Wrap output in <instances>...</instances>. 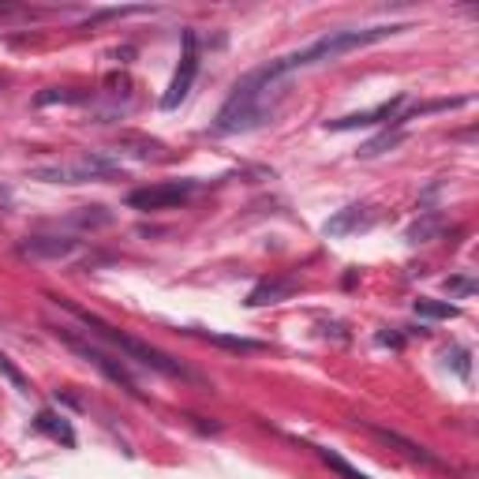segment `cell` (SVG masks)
Listing matches in <instances>:
<instances>
[{
	"label": "cell",
	"mask_w": 479,
	"mask_h": 479,
	"mask_svg": "<svg viewBox=\"0 0 479 479\" xmlns=\"http://www.w3.org/2000/svg\"><path fill=\"white\" fill-rule=\"evenodd\" d=\"M278 83H281V79H274L266 68L244 75L236 83V90L229 94V102L221 105L214 132L217 135H236V132H251V127L266 124L270 117L278 113V98H281Z\"/></svg>",
	"instance_id": "6da1fadb"
},
{
	"label": "cell",
	"mask_w": 479,
	"mask_h": 479,
	"mask_svg": "<svg viewBox=\"0 0 479 479\" xmlns=\"http://www.w3.org/2000/svg\"><path fill=\"white\" fill-rule=\"evenodd\" d=\"M401 30H408V27L405 23H390V27H363V30H330V34L311 42L308 49L289 53V57H281L274 64H266V72L274 75V79H285V75H293L300 68H315V64H326V60H338L345 53H356V49H363V45L386 42L393 34H401Z\"/></svg>",
	"instance_id": "7a4b0ae2"
},
{
	"label": "cell",
	"mask_w": 479,
	"mask_h": 479,
	"mask_svg": "<svg viewBox=\"0 0 479 479\" xmlns=\"http://www.w3.org/2000/svg\"><path fill=\"white\" fill-rule=\"evenodd\" d=\"M49 300L57 303V308L68 311V315H75L79 323L87 326V333H94V338H102V341H109L113 348H120V353H124L127 360H139V363H147L150 371H162V375H172V378H195V375H191L180 360H172V356H165V353H157V348H150L147 341H139V338H127V333H120L117 326H109L105 318L83 311L79 303L64 300V296H49Z\"/></svg>",
	"instance_id": "3957f363"
},
{
	"label": "cell",
	"mask_w": 479,
	"mask_h": 479,
	"mask_svg": "<svg viewBox=\"0 0 479 479\" xmlns=\"http://www.w3.org/2000/svg\"><path fill=\"white\" fill-rule=\"evenodd\" d=\"M120 165L113 157H102V154H79L72 162H57V165H42L34 169V177L45 184H90V180H105L113 177Z\"/></svg>",
	"instance_id": "277c9868"
},
{
	"label": "cell",
	"mask_w": 479,
	"mask_h": 479,
	"mask_svg": "<svg viewBox=\"0 0 479 479\" xmlns=\"http://www.w3.org/2000/svg\"><path fill=\"white\" fill-rule=\"evenodd\" d=\"M57 338L64 341V345H68L72 348V353H79V356H83L87 363H94V367H98V371L105 375V378H113L117 382V386H124L127 393H132V397H139V386H135V378L132 375H127V367L120 363V360H113V356H109V353H102V348L98 345H90L87 338H79V333H72V330H57Z\"/></svg>",
	"instance_id": "5b68a950"
},
{
	"label": "cell",
	"mask_w": 479,
	"mask_h": 479,
	"mask_svg": "<svg viewBox=\"0 0 479 479\" xmlns=\"http://www.w3.org/2000/svg\"><path fill=\"white\" fill-rule=\"evenodd\" d=\"M195 180H165V184H150V187H139L127 195V206L132 210H142V214H150V210H172V206H180L187 202L191 195H195Z\"/></svg>",
	"instance_id": "8992f818"
},
{
	"label": "cell",
	"mask_w": 479,
	"mask_h": 479,
	"mask_svg": "<svg viewBox=\"0 0 479 479\" xmlns=\"http://www.w3.org/2000/svg\"><path fill=\"white\" fill-rule=\"evenodd\" d=\"M195 75H199V38H195V30H184V53H180L177 72H172L169 90L162 94V109H177L187 94H191Z\"/></svg>",
	"instance_id": "52a82bcc"
},
{
	"label": "cell",
	"mask_w": 479,
	"mask_h": 479,
	"mask_svg": "<svg viewBox=\"0 0 479 479\" xmlns=\"http://www.w3.org/2000/svg\"><path fill=\"white\" fill-rule=\"evenodd\" d=\"M405 98H390L375 109H367V113H353V117H341V120H326V132H356V127H371V124H382V120H397L401 113Z\"/></svg>",
	"instance_id": "ba28073f"
},
{
	"label": "cell",
	"mask_w": 479,
	"mask_h": 479,
	"mask_svg": "<svg viewBox=\"0 0 479 479\" xmlns=\"http://www.w3.org/2000/svg\"><path fill=\"white\" fill-rule=\"evenodd\" d=\"M75 251H79V244L68 236H30L19 244L23 259H68Z\"/></svg>",
	"instance_id": "9c48e42d"
},
{
	"label": "cell",
	"mask_w": 479,
	"mask_h": 479,
	"mask_svg": "<svg viewBox=\"0 0 479 479\" xmlns=\"http://www.w3.org/2000/svg\"><path fill=\"white\" fill-rule=\"evenodd\" d=\"M367 225H375L371 206L356 202V206H345V210H341L338 217H330L323 232H326V236H345V232H356V229H367Z\"/></svg>",
	"instance_id": "30bf717a"
},
{
	"label": "cell",
	"mask_w": 479,
	"mask_h": 479,
	"mask_svg": "<svg viewBox=\"0 0 479 479\" xmlns=\"http://www.w3.org/2000/svg\"><path fill=\"white\" fill-rule=\"evenodd\" d=\"M184 333H191V338H202V341H210L217 348H229V353H262V341H251V338H232V333H210V330H199V326H187Z\"/></svg>",
	"instance_id": "8fae6325"
},
{
	"label": "cell",
	"mask_w": 479,
	"mask_h": 479,
	"mask_svg": "<svg viewBox=\"0 0 479 479\" xmlns=\"http://www.w3.org/2000/svg\"><path fill=\"white\" fill-rule=\"evenodd\" d=\"M289 293H296V278H274V281H262V285H255V289H251L247 308H266V303H281Z\"/></svg>",
	"instance_id": "7c38bea8"
},
{
	"label": "cell",
	"mask_w": 479,
	"mask_h": 479,
	"mask_svg": "<svg viewBox=\"0 0 479 479\" xmlns=\"http://www.w3.org/2000/svg\"><path fill=\"white\" fill-rule=\"evenodd\" d=\"M34 427L42 430V435H49V438L64 442V445H75V430H72V423L64 420V416H57L53 408H42V412H38V420H34Z\"/></svg>",
	"instance_id": "4fadbf2b"
},
{
	"label": "cell",
	"mask_w": 479,
	"mask_h": 479,
	"mask_svg": "<svg viewBox=\"0 0 479 479\" xmlns=\"http://www.w3.org/2000/svg\"><path fill=\"white\" fill-rule=\"evenodd\" d=\"M371 430H375V435H378L382 442H390V445H401V450H405L412 460H423V465H438V457H435V453H427L423 445H416V442L401 438V435H397V430H386V427H371Z\"/></svg>",
	"instance_id": "5bb4252c"
},
{
	"label": "cell",
	"mask_w": 479,
	"mask_h": 479,
	"mask_svg": "<svg viewBox=\"0 0 479 479\" xmlns=\"http://www.w3.org/2000/svg\"><path fill=\"white\" fill-rule=\"evenodd\" d=\"M68 225H75V229H109V225H113V214H109L105 210V206H83V210H79V214H72L68 217Z\"/></svg>",
	"instance_id": "9a60e30c"
},
{
	"label": "cell",
	"mask_w": 479,
	"mask_h": 479,
	"mask_svg": "<svg viewBox=\"0 0 479 479\" xmlns=\"http://www.w3.org/2000/svg\"><path fill=\"white\" fill-rule=\"evenodd\" d=\"M416 315L420 318H460V308L457 303H445V300H430V296H420L416 300Z\"/></svg>",
	"instance_id": "2e32d148"
},
{
	"label": "cell",
	"mask_w": 479,
	"mask_h": 479,
	"mask_svg": "<svg viewBox=\"0 0 479 479\" xmlns=\"http://www.w3.org/2000/svg\"><path fill=\"white\" fill-rule=\"evenodd\" d=\"M438 232H442V214H427L408 229V244H423V240L438 236Z\"/></svg>",
	"instance_id": "e0dca14e"
},
{
	"label": "cell",
	"mask_w": 479,
	"mask_h": 479,
	"mask_svg": "<svg viewBox=\"0 0 479 479\" xmlns=\"http://www.w3.org/2000/svg\"><path fill=\"white\" fill-rule=\"evenodd\" d=\"M318 457H323V465H330L333 472H338V475H345V479H367L360 468H353V465H348V460H345L341 453H333V450H318Z\"/></svg>",
	"instance_id": "ac0fdd59"
},
{
	"label": "cell",
	"mask_w": 479,
	"mask_h": 479,
	"mask_svg": "<svg viewBox=\"0 0 479 479\" xmlns=\"http://www.w3.org/2000/svg\"><path fill=\"white\" fill-rule=\"evenodd\" d=\"M401 139H405V132H382L378 139H371V142H367V147L360 150V157H375V154H382V150H393Z\"/></svg>",
	"instance_id": "d6986e66"
},
{
	"label": "cell",
	"mask_w": 479,
	"mask_h": 479,
	"mask_svg": "<svg viewBox=\"0 0 479 479\" xmlns=\"http://www.w3.org/2000/svg\"><path fill=\"white\" fill-rule=\"evenodd\" d=\"M0 371H4V375L11 378V386L19 390V393H30V382L23 378V371H19V367H15V363H11V360H8L4 353H0Z\"/></svg>",
	"instance_id": "ffe728a7"
},
{
	"label": "cell",
	"mask_w": 479,
	"mask_h": 479,
	"mask_svg": "<svg viewBox=\"0 0 479 479\" xmlns=\"http://www.w3.org/2000/svg\"><path fill=\"white\" fill-rule=\"evenodd\" d=\"M450 360H453V367H457V375L468 378V371H472V367H468V348H453Z\"/></svg>",
	"instance_id": "44dd1931"
},
{
	"label": "cell",
	"mask_w": 479,
	"mask_h": 479,
	"mask_svg": "<svg viewBox=\"0 0 479 479\" xmlns=\"http://www.w3.org/2000/svg\"><path fill=\"white\" fill-rule=\"evenodd\" d=\"M445 289H450V293H460V296H468V293H475V281H468V278H453V281H445Z\"/></svg>",
	"instance_id": "7402d4cb"
},
{
	"label": "cell",
	"mask_w": 479,
	"mask_h": 479,
	"mask_svg": "<svg viewBox=\"0 0 479 479\" xmlns=\"http://www.w3.org/2000/svg\"><path fill=\"white\" fill-rule=\"evenodd\" d=\"M8 206H11V191H8L4 184H0V214H4V210H8Z\"/></svg>",
	"instance_id": "603a6c76"
}]
</instances>
